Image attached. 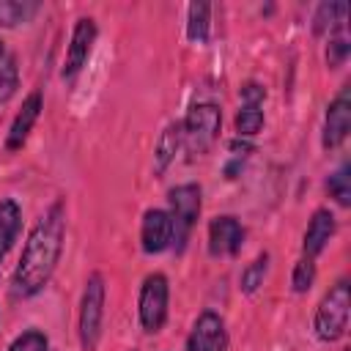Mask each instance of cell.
I'll return each instance as SVG.
<instances>
[{
  "mask_svg": "<svg viewBox=\"0 0 351 351\" xmlns=\"http://www.w3.org/2000/svg\"><path fill=\"white\" fill-rule=\"evenodd\" d=\"M99 38V25L93 16H80L71 27L69 36V47H66V58H63V69H60V80L63 82H74L80 77V71L88 66V58L93 52V44Z\"/></svg>",
  "mask_w": 351,
  "mask_h": 351,
  "instance_id": "cell-7",
  "label": "cell"
},
{
  "mask_svg": "<svg viewBox=\"0 0 351 351\" xmlns=\"http://www.w3.org/2000/svg\"><path fill=\"white\" fill-rule=\"evenodd\" d=\"M222 132V110L214 101H195L186 115L181 118V134H184V151L186 159H203L219 140Z\"/></svg>",
  "mask_w": 351,
  "mask_h": 351,
  "instance_id": "cell-2",
  "label": "cell"
},
{
  "mask_svg": "<svg viewBox=\"0 0 351 351\" xmlns=\"http://www.w3.org/2000/svg\"><path fill=\"white\" fill-rule=\"evenodd\" d=\"M104 304H107V282L101 271H90L85 285H82V296H80V307H77V340L82 351H96L101 343V332H104Z\"/></svg>",
  "mask_w": 351,
  "mask_h": 351,
  "instance_id": "cell-3",
  "label": "cell"
},
{
  "mask_svg": "<svg viewBox=\"0 0 351 351\" xmlns=\"http://www.w3.org/2000/svg\"><path fill=\"white\" fill-rule=\"evenodd\" d=\"M200 211H203V186L200 184L186 181L167 192V214L173 222V247L170 250H176V255H181L186 250L189 236L200 219Z\"/></svg>",
  "mask_w": 351,
  "mask_h": 351,
  "instance_id": "cell-5",
  "label": "cell"
},
{
  "mask_svg": "<svg viewBox=\"0 0 351 351\" xmlns=\"http://www.w3.org/2000/svg\"><path fill=\"white\" fill-rule=\"evenodd\" d=\"M170 313V280L165 271H151L143 277L137 291V321L143 332L156 335L167 324Z\"/></svg>",
  "mask_w": 351,
  "mask_h": 351,
  "instance_id": "cell-6",
  "label": "cell"
},
{
  "mask_svg": "<svg viewBox=\"0 0 351 351\" xmlns=\"http://www.w3.org/2000/svg\"><path fill=\"white\" fill-rule=\"evenodd\" d=\"M255 151V145L250 143V140H241V137H233L230 143H228V165H225V176L228 178H236L239 173H241V167H244V162H247V156Z\"/></svg>",
  "mask_w": 351,
  "mask_h": 351,
  "instance_id": "cell-26",
  "label": "cell"
},
{
  "mask_svg": "<svg viewBox=\"0 0 351 351\" xmlns=\"http://www.w3.org/2000/svg\"><path fill=\"white\" fill-rule=\"evenodd\" d=\"M19 90V66L8 44L0 38V104L11 101Z\"/></svg>",
  "mask_w": 351,
  "mask_h": 351,
  "instance_id": "cell-19",
  "label": "cell"
},
{
  "mask_svg": "<svg viewBox=\"0 0 351 351\" xmlns=\"http://www.w3.org/2000/svg\"><path fill=\"white\" fill-rule=\"evenodd\" d=\"M22 233V206L14 197L0 200V266Z\"/></svg>",
  "mask_w": 351,
  "mask_h": 351,
  "instance_id": "cell-15",
  "label": "cell"
},
{
  "mask_svg": "<svg viewBox=\"0 0 351 351\" xmlns=\"http://www.w3.org/2000/svg\"><path fill=\"white\" fill-rule=\"evenodd\" d=\"M63 247H66V200L58 197L44 208V214L33 222L25 239V247L11 274V291L16 299H33L49 285L60 263Z\"/></svg>",
  "mask_w": 351,
  "mask_h": 351,
  "instance_id": "cell-1",
  "label": "cell"
},
{
  "mask_svg": "<svg viewBox=\"0 0 351 351\" xmlns=\"http://www.w3.org/2000/svg\"><path fill=\"white\" fill-rule=\"evenodd\" d=\"M335 233H337V217H335V211L329 206H318L310 214L307 228L302 233V255L315 261L329 247V241L335 239Z\"/></svg>",
  "mask_w": 351,
  "mask_h": 351,
  "instance_id": "cell-13",
  "label": "cell"
},
{
  "mask_svg": "<svg viewBox=\"0 0 351 351\" xmlns=\"http://www.w3.org/2000/svg\"><path fill=\"white\" fill-rule=\"evenodd\" d=\"M184 351H228V326L225 318L214 310H203L189 335H186V346Z\"/></svg>",
  "mask_w": 351,
  "mask_h": 351,
  "instance_id": "cell-10",
  "label": "cell"
},
{
  "mask_svg": "<svg viewBox=\"0 0 351 351\" xmlns=\"http://www.w3.org/2000/svg\"><path fill=\"white\" fill-rule=\"evenodd\" d=\"M38 11H41L38 0H0V27L11 30L30 25Z\"/></svg>",
  "mask_w": 351,
  "mask_h": 351,
  "instance_id": "cell-17",
  "label": "cell"
},
{
  "mask_svg": "<svg viewBox=\"0 0 351 351\" xmlns=\"http://www.w3.org/2000/svg\"><path fill=\"white\" fill-rule=\"evenodd\" d=\"M351 132V88L343 85L326 104L324 123H321V148L337 151Z\"/></svg>",
  "mask_w": 351,
  "mask_h": 351,
  "instance_id": "cell-8",
  "label": "cell"
},
{
  "mask_svg": "<svg viewBox=\"0 0 351 351\" xmlns=\"http://www.w3.org/2000/svg\"><path fill=\"white\" fill-rule=\"evenodd\" d=\"M269 252H258L244 269H241V274H239V291L241 293H247V296H252V293H258L261 291V285H263V280H266V274H269Z\"/></svg>",
  "mask_w": 351,
  "mask_h": 351,
  "instance_id": "cell-21",
  "label": "cell"
},
{
  "mask_svg": "<svg viewBox=\"0 0 351 351\" xmlns=\"http://www.w3.org/2000/svg\"><path fill=\"white\" fill-rule=\"evenodd\" d=\"M351 315V285L346 277H340L329 291L321 296L313 313V335L318 343H337L348 329Z\"/></svg>",
  "mask_w": 351,
  "mask_h": 351,
  "instance_id": "cell-4",
  "label": "cell"
},
{
  "mask_svg": "<svg viewBox=\"0 0 351 351\" xmlns=\"http://www.w3.org/2000/svg\"><path fill=\"white\" fill-rule=\"evenodd\" d=\"M315 274H318V266L313 258H299L291 269V291L293 293H307L313 285H315Z\"/></svg>",
  "mask_w": 351,
  "mask_h": 351,
  "instance_id": "cell-23",
  "label": "cell"
},
{
  "mask_svg": "<svg viewBox=\"0 0 351 351\" xmlns=\"http://www.w3.org/2000/svg\"><path fill=\"white\" fill-rule=\"evenodd\" d=\"M184 148V134H181V121H170L159 137H156V145H154V173L156 176H165L167 167L176 162L178 151Z\"/></svg>",
  "mask_w": 351,
  "mask_h": 351,
  "instance_id": "cell-14",
  "label": "cell"
},
{
  "mask_svg": "<svg viewBox=\"0 0 351 351\" xmlns=\"http://www.w3.org/2000/svg\"><path fill=\"white\" fill-rule=\"evenodd\" d=\"M346 3H321L313 14V33L315 36H335L340 30H346Z\"/></svg>",
  "mask_w": 351,
  "mask_h": 351,
  "instance_id": "cell-16",
  "label": "cell"
},
{
  "mask_svg": "<svg viewBox=\"0 0 351 351\" xmlns=\"http://www.w3.org/2000/svg\"><path fill=\"white\" fill-rule=\"evenodd\" d=\"M239 99L241 101H250V104H263L266 101V88L255 80H247L241 88H239Z\"/></svg>",
  "mask_w": 351,
  "mask_h": 351,
  "instance_id": "cell-27",
  "label": "cell"
},
{
  "mask_svg": "<svg viewBox=\"0 0 351 351\" xmlns=\"http://www.w3.org/2000/svg\"><path fill=\"white\" fill-rule=\"evenodd\" d=\"M348 52H351V41H348V33H346V30H340V33H335V36L326 38L324 58H326V66H329V69H340V66H346Z\"/></svg>",
  "mask_w": 351,
  "mask_h": 351,
  "instance_id": "cell-25",
  "label": "cell"
},
{
  "mask_svg": "<svg viewBox=\"0 0 351 351\" xmlns=\"http://www.w3.org/2000/svg\"><path fill=\"white\" fill-rule=\"evenodd\" d=\"M173 247V222L167 208H145L140 219V250L145 255H162Z\"/></svg>",
  "mask_w": 351,
  "mask_h": 351,
  "instance_id": "cell-12",
  "label": "cell"
},
{
  "mask_svg": "<svg viewBox=\"0 0 351 351\" xmlns=\"http://www.w3.org/2000/svg\"><path fill=\"white\" fill-rule=\"evenodd\" d=\"M186 38L200 47L208 44V38H211V5L208 3L186 5Z\"/></svg>",
  "mask_w": 351,
  "mask_h": 351,
  "instance_id": "cell-18",
  "label": "cell"
},
{
  "mask_svg": "<svg viewBox=\"0 0 351 351\" xmlns=\"http://www.w3.org/2000/svg\"><path fill=\"white\" fill-rule=\"evenodd\" d=\"M247 239V228L241 225L239 217L233 214H217L208 219V236H206V247L211 258H236L244 247Z\"/></svg>",
  "mask_w": 351,
  "mask_h": 351,
  "instance_id": "cell-9",
  "label": "cell"
},
{
  "mask_svg": "<svg viewBox=\"0 0 351 351\" xmlns=\"http://www.w3.org/2000/svg\"><path fill=\"white\" fill-rule=\"evenodd\" d=\"M5 351H49V337H47L44 329L27 326V329H22V332L8 343Z\"/></svg>",
  "mask_w": 351,
  "mask_h": 351,
  "instance_id": "cell-24",
  "label": "cell"
},
{
  "mask_svg": "<svg viewBox=\"0 0 351 351\" xmlns=\"http://www.w3.org/2000/svg\"><path fill=\"white\" fill-rule=\"evenodd\" d=\"M41 112H44V93L36 88V90H30V93L22 99V107H19V110L14 112V118H11V126H8V132H5V151H8V154H16V151L25 148V143H27L33 126L38 123Z\"/></svg>",
  "mask_w": 351,
  "mask_h": 351,
  "instance_id": "cell-11",
  "label": "cell"
},
{
  "mask_svg": "<svg viewBox=\"0 0 351 351\" xmlns=\"http://www.w3.org/2000/svg\"><path fill=\"white\" fill-rule=\"evenodd\" d=\"M326 192H329V197H332L340 208H348V206H351V167H348V162H340V165L329 173V178H326Z\"/></svg>",
  "mask_w": 351,
  "mask_h": 351,
  "instance_id": "cell-22",
  "label": "cell"
},
{
  "mask_svg": "<svg viewBox=\"0 0 351 351\" xmlns=\"http://www.w3.org/2000/svg\"><path fill=\"white\" fill-rule=\"evenodd\" d=\"M266 123V112H263V104H250V101H241V107L236 110V118H233V129H236V137L241 140H250L255 134H261Z\"/></svg>",
  "mask_w": 351,
  "mask_h": 351,
  "instance_id": "cell-20",
  "label": "cell"
}]
</instances>
